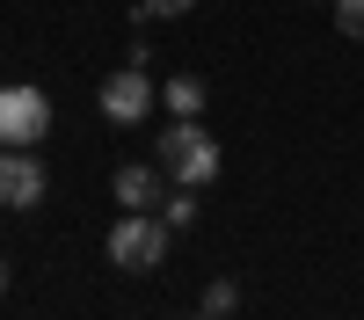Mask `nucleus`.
<instances>
[{"instance_id":"nucleus-10","label":"nucleus","mask_w":364,"mask_h":320,"mask_svg":"<svg viewBox=\"0 0 364 320\" xmlns=\"http://www.w3.org/2000/svg\"><path fill=\"white\" fill-rule=\"evenodd\" d=\"M336 29L343 37H364V0H336Z\"/></svg>"},{"instance_id":"nucleus-5","label":"nucleus","mask_w":364,"mask_h":320,"mask_svg":"<svg viewBox=\"0 0 364 320\" xmlns=\"http://www.w3.org/2000/svg\"><path fill=\"white\" fill-rule=\"evenodd\" d=\"M146 109H154V80H146V66H124V73L102 80V116H109L117 131L146 124Z\"/></svg>"},{"instance_id":"nucleus-7","label":"nucleus","mask_w":364,"mask_h":320,"mask_svg":"<svg viewBox=\"0 0 364 320\" xmlns=\"http://www.w3.org/2000/svg\"><path fill=\"white\" fill-rule=\"evenodd\" d=\"M161 102H168L175 116H197V109H204V80H197V73H182V80H168V87H161Z\"/></svg>"},{"instance_id":"nucleus-12","label":"nucleus","mask_w":364,"mask_h":320,"mask_svg":"<svg viewBox=\"0 0 364 320\" xmlns=\"http://www.w3.org/2000/svg\"><path fill=\"white\" fill-rule=\"evenodd\" d=\"M0 291H8V262H0Z\"/></svg>"},{"instance_id":"nucleus-9","label":"nucleus","mask_w":364,"mask_h":320,"mask_svg":"<svg viewBox=\"0 0 364 320\" xmlns=\"http://www.w3.org/2000/svg\"><path fill=\"white\" fill-rule=\"evenodd\" d=\"M161 219H168V226H190V219H197V189H168V197H161Z\"/></svg>"},{"instance_id":"nucleus-6","label":"nucleus","mask_w":364,"mask_h":320,"mask_svg":"<svg viewBox=\"0 0 364 320\" xmlns=\"http://www.w3.org/2000/svg\"><path fill=\"white\" fill-rule=\"evenodd\" d=\"M168 189H175V182H168V167H161V160H154V167H139V160H132V167H117V182H109V197L124 204V211H161V197H168Z\"/></svg>"},{"instance_id":"nucleus-3","label":"nucleus","mask_w":364,"mask_h":320,"mask_svg":"<svg viewBox=\"0 0 364 320\" xmlns=\"http://www.w3.org/2000/svg\"><path fill=\"white\" fill-rule=\"evenodd\" d=\"M44 131H51V95L29 87V80H8L0 87V145H22L29 153Z\"/></svg>"},{"instance_id":"nucleus-8","label":"nucleus","mask_w":364,"mask_h":320,"mask_svg":"<svg viewBox=\"0 0 364 320\" xmlns=\"http://www.w3.org/2000/svg\"><path fill=\"white\" fill-rule=\"evenodd\" d=\"M233 306H240V284H233V277H211V284H204V313H211V320H226Z\"/></svg>"},{"instance_id":"nucleus-4","label":"nucleus","mask_w":364,"mask_h":320,"mask_svg":"<svg viewBox=\"0 0 364 320\" xmlns=\"http://www.w3.org/2000/svg\"><path fill=\"white\" fill-rule=\"evenodd\" d=\"M0 204L8 211H37L44 204V160H37V145H0Z\"/></svg>"},{"instance_id":"nucleus-2","label":"nucleus","mask_w":364,"mask_h":320,"mask_svg":"<svg viewBox=\"0 0 364 320\" xmlns=\"http://www.w3.org/2000/svg\"><path fill=\"white\" fill-rule=\"evenodd\" d=\"M168 219L161 211H124L117 219V233H109V262L117 270H132V277H146V270H161L168 262Z\"/></svg>"},{"instance_id":"nucleus-13","label":"nucleus","mask_w":364,"mask_h":320,"mask_svg":"<svg viewBox=\"0 0 364 320\" xmlns=\"http://www.w3.org/2000/svg\"><path fill=\"white\" fill-rule=\"evenodd\" d=\"M190 320H211V313H190Z\"/></svg>"},{"instance_id":"nucleus-11","label":"nucleus","mask_w":364,"mask_h":320,"mask_svg":"<svg viewBox=\"0 0 364 320\" xmlns=\"http://www.w3.org/2000/svg\"><path fill=\"white\" fill-rule=\"evenodd\" d=\"M197 0H139V22H154V15H190Z\"/></svg>"},{"instance_id":"nucleus-1","label":"nucleus","mask_w":364,"mask_h":320,"mask_svg":"<svg viewBox=\"0 0 364 320\" xmlns=\"http://www.w3.org/2000/svg\"><path fill=\"white\" fill-rule=\"evenodd\" d=\"M154 160L168 167L175 189H211L219 182V138H211L197 116H175V124L154 138Z\"/></svg>"}]
</instances>
